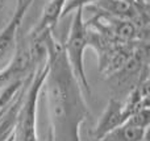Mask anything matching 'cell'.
Returning <instances> with one entry per match:
<instances>
[{
  "label": "cell",
  "instance_id": "cell-9",
  "mask_svg": "<svg viewBox=\"0 0 150 141\" xmlns=\"http://www.w3.org/2000/svg\"><path fill=\"white\" fill-rule=\"evenodd\" d=\"M148 129L140 128L125 120L121 125L115 128L101 139V141H144Z\"/></svg>",
  "mask_w": 150,
  "mask_h": 141
},
{
  "label": "cell",
  "instance_id": "cell-3",
  "mask_svg": "<svg viewBox=\"0 0 150 141\" xmlns=\"http://www.w3.org/2000/svg\"><path fill=\"white\" fill-rule=\"evenodd\" d=\"M83 11H84V8L75 9L67 37L62 42V45H63V50L66 53V58H67L69 63H70V67L73 70L75 78L78 79L83 92H84V96L90 98L91 86L88 83V79L84 70V52L88 47V41H87V26H86L84 18H83Z\"/></svg>",
  "mask_w": 150,
  "mask_h": 141
},
{
  "label": "cell",
  "instance_id": "cell-8",
  "mask_svg": "<svg viewBox=\"0 0 150 141\" xmlns=\"http://www.w3.org/2000/svg\"><path fill=\"white\" fill-rule=\"evenodd\" d=\"M92 9H98V12L104 13L107 16L116 18H121V20H129V21H136L138 20L141 15L144 13H149V11L141 12L129 3L124 1V0H98L93 7H90Z\"/></svg>",
  "mask_w": 150,
  "mask_h": 141
},
{
  "label": "cell",
  "instance_id": "cell-10",
  "mask_svg": "<svg viewBox=\"0 0 150 141\" xmlns=\"http://www.w3.org/2000/svg\"><path fill=\"white\" fill-rule=\"evenodd\" d=\"M9 18L11 17H8V0H0V30Z\"/></svg>",
  "mask_w": 150,
  "mask_h": 141
},
{
  "label": "cell",
  "instance_id": "cell-1",
  "mask_svg": "<svg viewBox=\"0 0 150 141\" xmlns=\"http://www.w3.org/2000/svg\"><path fill=\"white\" fill-rule=\"evenodd\" d=\"M47 74L42 92L46 98L49 132L53 141H82V127L91 118L86 96L70 67L63 45L53 32L44 33Z\"/></svg>",
  "mask_w": 150,
  "mask_h": 141
},
{
  "label": "cell",
  "instance_id": "cell-2",
  "mask_svg": "<svg viewBox=\"0 0 150 141\" xmlns=\"http://www.w3.org/2000/svg\"><path fill=\"white\" fill-rule=\"evenodd\" d=\"M47 65H41L33 74L25 92L23 95L15 125V141H38L37 139V108L42 94Z\"/></svg>",
  "mask_w": 150,
  "mask_h": 141
},
{
  "label": "cell",
  "instance_id": "cell-7",
  "mask_svg": "<svg viewBox=\"0 0 150 141\" xmlns=\"http://www.w3.org/2000/svg\"><path fill=\"white\" fill-rule=\"evenodd\" d=\"M67 1L69 0H49L42 9L40 20L29 32L28 36L40 37L45 32H54L59 18H62V12Z\"/></svg>",
  "mask_w": 150,
  "mask_h": 141
},
{
  "label": "cell",
  "instance_id": "cell-12",
  "mask_svg": "<svg viewBox=\"0 0 150 141\" xmlns=\"http://www.w3.org/2000/svg\"><path fill=\"white\" fill-rule=\"evenodd\" d=\"M99 141H101V140H99Z\"/></svg>",
  "mask_w": 150,
  "mask_h": 141
},
{
  "label": "cell",
  "instance_id": "cell-5",
  "mask_svg": "<svg viewBox=\"0 0 150 141\" xmlns=\"http://www.w3.org/2000/svg\"><path fill=\"white\" fill-rule=\"evenodd\" d=\"M33 1L34 0H17L15 12L12 13L7 24L1 28V30H0V61L11 50L15 49L16 38H17L18 32H20L23 18Z\"/></svg>",
  "mask_w": 150,
  "mask_h": 141
},
{
  "label": "cell",
  "instance_id": "cell-11",
  "mask_svg": "<svg viewBox=\"0 0 150 141\" xmlns=\"http://www.w3.org/2000/svg\"><path fill=\"white\" fill-rule=\"evenodd\" d=\"M124 1L129 3L130 5H133L134 8H137L141 12H145V11H149V4L146 0H124Z\"/></svg>",
  "mask_w": 150,
  "mask_h": 141
},
{
  "label": "cell",
  "instance_id": "cell-6",
  "mask_svg": "<svg viewBox=\"0 0 150 141\" xmlns=\"http://www.w3.org/2000/svg\"><path fill=\"white\" fill-rule=\"evenodd\" d=\"M128 119V115L124 110V103L120 99L112 96L104 110L103 115L100 116L95 129H93V137L96 141L101 140L107 133L113 131L119 125H121Z\"/></svg>",
  "mask_w": 150,
  "mask_h": 141
},
{
  "label": "cell",
  "instance_id": "cell-4",
  "mask_svg": "<svg viewBox=\"0 0 150 141\" xmlns=\"http://www.w3.org/2000/svg\"><path fill=\"white\" fill-rule=\"evenodd\" d=\"M29 50L26 36L18 32L15 45V54L3 70H0V91L17 82H23L38 69Z\"/></svg>",
  "mask_w": 150,
  "mask_h": 141
}]
</instances>
